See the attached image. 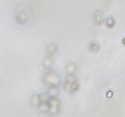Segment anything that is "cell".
Segmentation results:
<instances>
[{"label": "cell", "mask_w": 125, "mask_h": 117, "mask_svg": "<svg viewBox=\"0 0 125 117\" xmlns=\"http://www.w3.org/2000/svg\"><path fill=\"white\" fill-rule=\"evenodd\" d=\"M66 80H67V82L74 83L76 82L77 79L73 74H68V76L66 78Z\"/></svg>", "instance_id": "9"}, {"label": "cell", "mask_w": 125, "mask_h": 117, "mask_svg": "<svg viewBox=\"0 0 125 117\" xmlns=\"http://www.w3.org/2000/svg\"><path fill=\"white\" fill-rule=\"evenodd\" d=\"M39 108L42 112H48L50 110V106L47 102H41V104L39 105Z\"/></svg>", "instance_id": "4"}, {"label": "cell", "mask_w": 125, "mask_h": 117, "mask_svg": "<svg viewBox=\"0 0 125 117\" xmlns=\"http://www.w3.org/2000/svg\"><path fill=\"white\" fill-rule=\"evenodd\" d=\"M57 46L54 44H50L47 47V52L50 54H53L57 51Z\"/></svg>", "instance_id": "7"}, {"label": "cell", "mask_w": 125, "mask_h": 117, "mask_svg": "<svg viewBox=\"0 0 125 117\" xmlns=\"http://www.w3.org/2000/svg\"><path fill=\"white\" fill-rule=\"evenodd\" d=\"M78 84L76 82L70 83V82H66L65 85V88L66 91L69 93H73L76 91L78 89Z\"/></svg>", "instance_id": "2"}, {"label": "cell", "mask_w": 125, "mask_h": 117, "mask_svg": "<svg viewBox=\"0 0 125 117\" xmlns=\"http://www.w3.org/2000/svg\"><path fill=\"white\" fill-rule=\"evenodd\" d=\"M49 95L48 93H43L41 95L39 96V99H40V102H47L49 100Z\"/></svg>", "instance_id": "8"}, {"label": "cell", "mask_w": 125, "mask_h": 117, "mask_svg": "<svg viewBox=\"0 0 125 117\" xmlns=\"http://www.w3.org/2000/svg\"><path fill=\"white\" fill-rule=\"evenodd\" d=\"M43 81L45 84L51 87H57L60 84V78L56 73L50 72L45 76L43 78Z\"/></svg>", "instance_id": "1"}, {"label": "cell", "mask_w": 125, "mask_h": 117, "mask_svg": "<svg viewBox=\"0 0 125 117\" xmlns=\"http://www.w3.org/2000/svg\"><path fill=\"white\" fill-rule=\"evenodd\" d=\"M39 102H40V99H39V96H34L32 98V103L34 106H37L39 105Z\"/></svg>", "instance_id": "10"}, {"label": "cell", "mask_w": 125, "mask_h": 117, "mask_svg": "<svg viewBox=\"0 0 125 117\" xmlns=\"http://www.w3.org/2000/svg\"><path fill=\"white\" fill-rule=\"evenodd\" d=\"M76 71V67L73 63H69L67 65L66 67V71L68 73V74H73Z\"/></svg>", "instance_id": "3"}, {"label": "cell", "mask_w": 125, "mask_h": 117, "mask_svg": "<svg viewBox=\"0 0 125 117\" xmlns=\"http://www.w3.org/2000/svg\"><path fill=\"white\" fill-rule=\"evenodd\" d=\"M53 64V60L51 57H46L43 61V65L45 68H50Z\"/></svg>", "instance_id": "5"}, {"label": "cell", "mask_w": 125, "mask_h": 117, "mask_svg": "<svg viewBox=\"0 0 125 117\" xmlns=\"http://www.w3.org/2000/svg\"><path fill=\"white\" fill-rule=\"evenodd\" d=\"M91 48L92 50H95V51H96V49H98L99 47H98V46L97 44L93 43V44H92V45H91Z\"/></svg>", "instance_id": "11"}, {"label": "cell", "mask_w": 125, "mask_h": 117, "mask_svg": "<svg viewBox=\"0 0 125 117\" xmlns=\"http://www.w3.org/2000/svg\"><path fill=\"white\" fill-rule=\"evenodd\" d=\"M48 95L51 97H56V96L58 95V89H57V87H51L49 89Z\"/></svg>", "instance_id": "6"}]
</instances>
